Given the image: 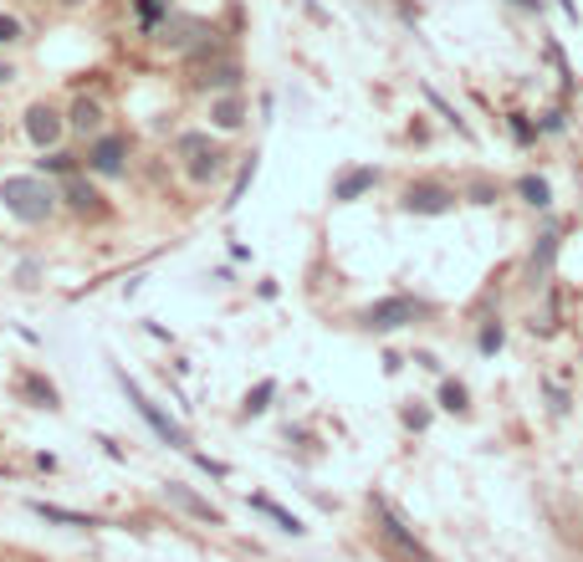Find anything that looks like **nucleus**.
<instances>
[{
  "mask_svg": "<svg viewBox=\"0 0 583 562\" xmlns=\"http://www.w3.org/2000/svg\"><path fill=\"white\" fill-rule=\"evenodd\" d=\"M128 169V138L123 134H98L88 148V175L98 179H119Z\"/></svg>",
  "mask_w": 583,
  "mask_h": 562,
  "instance_id": "423d86ee",
  "label": "nucleus"
},
{
  "mask_svg": "<svg viewBox=\"0 0 583 562\" xmlns=\"http://www.w3.org/2000/svg\"><path fill=\"white\" fill-rule=\"evenodd\" d=\"M210 148H215L210 128H190V134L175 138V159H200V154H210Z\"/></svg>",
  "mask_w": 583,
  "mask_h": 562,
  "instance_id": "f3484780",
  "label": "nucleus"
},
{
  "mask_svg": "<svg viewBox=\"0 0 583 562\" xmlns=\"http://www.w3.org/2000/svg\"><path fill=\"white\" fill-rule=\"evenodd\" d=\"M425 312H430V307H425L419 296L394 292V296H379V302H369V307L359 312V327H363V333H374V338H384V333H400V327L419 323Z\"/></svg>",
  "mask_w": 583,
  "mask_h": 562,
  "instance_id": "f03ea898",
  "label": "nucleus"
},
{
  "mask_svg": "<svg viewBox=\"0 0 583 562\" xmlns=\"http://www.w3.org/2000/svg\"><path fill=\"white\" fill-rule=\"evenodd\" d=\"M42 175H77V154H67V148H46L42 154Z\"/></svg>",
  "mask_w": 583,
  "mask_h": 562,
  "instance_id": "aec40b11",
  "label": "nucleus"
},
{
  "mask_svg": "<svg viewBox=\"0 0 583 562\" xmlns=\"http://www.w3.org/2000/svg\"><path fill=\"white\" fill-rule=\"evenodd\" d=\"M400 205L410 210V215H450V210H456V190L440 184V179H415V184L404 190Z\"/></svg>",
  "mask_w": 583,
  "mask_h": 562,
  "instance_id": "39448f33",
  "label": "nucleus"
},
{
  "mask_svg": "<svg viewBox=\"0 0 583 562\" xmlns=\"http://www.w3.org/2000/svg\"><path fill=\"white\" fill-rule=\"evenodd\" d=\"M210 123H215L221 134H236L240 123H246V98H240V92H221V98H210Z\"/></svg>",
  "mask_w": 583,
  "mask_h": 562,
  "instance_id": "f8f14e48",
  "label": "nucleus"
},
{
  "mask_svg": "<svg viewBox=\"0 0 583 562\" xmlns=\"http://www.w3.org/2000/svg\"><path fill=\"white\" fill-rule=\"evenodd\" d=\"M200 88L215 92V98H221V92H240V61L236 57H221L205 77H200Z\"/></svg>",
  "mask_w": 583,
  "mask_h": 562,
  "instance_id": "ddd939ff",
  "label": "nucleus"
},
{
  "mask_svg": "<svg viewBox=\"0 0 583 562\" xmlns=\"http://www.w3.org/2000/svg\"><path fill=\"white\" fill-rule=\"evenodd\" d=\"M159 31H165L159 42H165L169 52H194V46H200V36H210L205 21H190V15H169Z\"/></svg>",
  "mask_w": 583,
  "mask_h": 562,
  "instance_id": "1a4fd4ad",
  "label": "nucleus"
},
{
  "mask_svg": "<svg viewBox=\"0 0 583 562\" xmlns=\"http://www.w3.org/2000/svg\"><path fill=\"white\" fill-rule=\"evenodd\" d=\"M251 506H256V512H261L267 521H277V532H292V537L307 532V527H302V517H292V512H287V506H277L271 496H251Z\"/></svg>",
  "mask_w": 583,
  "mask_h": 562,
  "instance_id": "dca6fc26",
  "label": "nucleus"
},
{
  "mask_svg": "<svg viewBox=\"0 0 583 562\" xmlns=\"http://www.w3.org/2000/svg\"><path fill=\"white\" fill-rule=\"evenodd\" d=\"M379 184V169H344V175L333 179V205H354L363 194Z\"/></svg>",
  "mask_w": 583,
  "mask_h": 562,
  "instance_id": "9d476101",
  "label": "nucleus"
},
{
  "mask_svg": "<svg viewBox=\"0 0 583 562\" xmlns=\"http://www.w3.org/2000/svg\"><path fill=\"white\" fill-rule=\"evenodd\" d=\"M165 502H169V506H180L184 517L205 521V527H221V521H225V517H221V506H210L205 496H200L194 486H184V481H169V486H165Z\"/></svg>",
  "mask_w": 583,
  "mask_h": 562,
  "instance_id": "6e6552de",
  "label": "nucleus"
},
{
  "mask_svg": "<svg viewBox=\"0 0 583 562\" xmlns=\"http://www.w3.org/2000/svg\"><path fill=\"white\" fill-rule=\"evenodd\" d=\"M0 134H5V123H0Z\"/></svg>",
  "mask_w": 583,
  "mask_h": 562,
  "instance_id": "7c9ffc66",
  "label": "nucleus"
},
{
  "mask_svg": "<svg viewBox=\"0 0 583 562\" xmlns=\"http://www.w3.org/2000/svg\"><path fill=\"white\" fill-rule=\"evenodd\" d=\"M61 200H67L77 215H103V194H98V184H88L82 175H67V184H61Z\"/></svg>",
  "mask_w": 583,
  "mask_h": 562,
  "instance_id": "9b49d317",
  "label": "nucleus"
},
{
  "mask_svg": "<svg viewBox=\"0 0 583 562\" xmlns=\"http://www.w3.org/2000/svg\"><path fill=\"white\" fill-rule=\"evenodd\" d=\"M471 200H477V205H492V200H496V190L486 184V179H477V184H471Z\"/></svg>",
  "mask_w": 583,
  "mask_h": 562,
  "instance_id": "cd10ccee",
  "label": "nucleus"
},
{
  "mask_svg": "<svg viewBox=\"0 0 583 562\" xmlns=\"http://www.w3.org/2000/svg\"><path fill=\"white\" fill-rule=\"evenodd\" d=\"M67 128H77V134H103V103H92V98H77L72 113H67Z\"/></svg>",
  "mask_w": 583,
  "mask_h": 562,
  "instance_id": "2eb2a0df",
  "label": "nucleus"
},
{
  "mask_svg": "<svg viewBox=\"0 0 583 562\" xmlns=\"http://www.w3.org/2000/svg\"><path fill=\"white\" fill-rule=\"evenodd\" d=\"M271 394H277V384H271V379H261V384H256L251 394H246V415H267Z\"/></svg>",
  "mask_w": 583,
  "mask_h": 562,
  "instance_id": "b1692460",
  "label": "nucleus"
},
{
  "mask_svg": "<svg viewBox=\"0 0 583 562\" xmlns=\"http://www.w3.org/2000/svg\"><path fill=\"white\" fill-rule=\"evenodd\" d=\"M512 5H523V11H538L542 0H512Z\"/></svg>",
  "mask_w": 583,
  "mask_h": 562,
  "instance_id": "c756f323",
  "label": "nucleus"
},
{
  "mask_svg": "<svg viewBox=\"0 0 583 562\" xmlns=\"http://www.w3.org/2000/svg\"><path fill=\"white\" fill-rule=\"evenodd\" d=\"M11 82H15V67L11 61H0V88H11Z\"/></svg>",
  "mask_w": 583,
  "mask_h": 562,
  "instance_id": "c85d7f7f",
  "label": "nucleus"
},
{
  "mask_svg": "<svg viewBox=\"0 0 583 562\" xmlns=\"http://www.w3.org/2000/svg\"><path fill=\"white\" fill-rule=\"evenodd\" d=\"M502 342H507V327H502V323H486V327H481L477 348H481V353H486V358H492L496 348H502Z\"/></svg>",
  "mask_w": 583,
  "mask_h": 562,
  "instance_id": "393cba45",
  "label": "nucleus"
},
{
  "mask_svg": "<svg viewBox=\"0 0 583 562\" xmlns=\"http://www.w3.org/2000/svg\"><path fill=\"white\" fill-rule=\"evenodd\" d=\"M225 164H231V154H225L221 144L210 148V154H200V159H190V184H215V179L225 175Z\"/></svg>",
  "mask_w": 583,
  "mask_h": 562,
  "instance_id": "4468645a",
  "label": "nucleus"
},
{
  "mask_svg": "<svg viewBox=\"0 0 583 562\" xmlns=\"http://www.w3.org/2000/svg\"><path fill=\"white\" fill-rule=\"evenodd\" d=\"M369 506H374V517H379V537H384V548H394L404 562H435L430 552H425V542H419V537L404 527V517L384 502V496H374Z\"/></svg>",
  "mask_w": 583,
  "mask_h": 562,
  "instance_id": "20e7f679",
  "label": "nucleus"
},
{
  "mask_svg": "<svg viewBox=\"0 0 583 562\" xmlns=\"http://www.w3.org/2000/svg\"><path fill=\"white\" fill-rule=\"evenodd\" d=\"M517 194H523L532 210H548V205H553V190H548V179H538V175H523V179H517Z\"/></svg>",
  "mask_w": 583,
  "mask_h": 562,
  "instance_id": "a211bd4d",
  "label": "nucleus"
},
{
  "mask_svg": "<svg viewBox=\"0 0 583 562\" xmlns=\"http://www.w3.org/2000/svg\"><path fill=\"white\" fill-rule=\"evenodd\" d=\"M21 394H31V400L42 404V409H57V389L42 384L36 373H21Z\"/></svg>",
  "mask_w": 583,
  "mask_h": 562,
  "instance_id": "412c9836",
  "label": "nucleus"
},
{
  "mask_svg": "<svg viewBox=\"0 0 583 562\" xmlns=\"http://www.w3.org/2000/svg\"><path fill=\"white\" fill-rule=\"evenodd\" d=\"M31 512L46 521H61V527H98L92 517H82V512H67V506H46V502H31Z\"/></svg>",
  "mask_w": 583,
  "mask_h": 562,
  "instance_id": "6ab92c4d",
  "label": "nucleus"
},
{
  "mask_svg": "<svg viewBox=\"0 0 583 562\" xmlns=\"http://www.w3.org/2000/svg\"><path fill=\"white\" fill-rule=\"evenodd\" d=\"M61 194L46 184V175H11L0 184V205L11 210L21 225H42L52 221V210H57Z\"/></svg>",
  "mask_w": 583,
  "mask_h": 562,
  "instance_id": "f257e3e1",
  "label": "nucleus"
},
{
  "mask_svg": "<svg viewBox=\"0 0 583 562\" xmlns=\"http://www.w3.org/2000/svg\"><path fill=\"white\" fill-rule=\"evenodd\" d=\"M61 128H67V119H61L52 103H31L26 108V138L42 148V154H46V148H57Z\"/></svg>",
  "mask_w": 583,
  "mask_h": 562,
  "instance_id": "0eeeda50",
  "label": "nucleus"
},
{
  "mask_svg": "<svg viewBox=\"0 0 583 562\" xmlns=\"http://www.w3.org/2000/svg\"><path fill=\"white\" fill-rule=\"evenodd\" d=\"M138 21H144V26H159V21H169V0H138Z\"/></svg>",
  "mask_w": 583,
  "mask_h": 562,
  "instance_id": "a878e982",
  "label": "nucleus"
},
{
  "mask_svg": "<svg viewBox=\"0 0 583 562\" xmlns=\"http://www.w3.org/2000/svg\"><path fill=\"white\" fill-rule=\"evenodd\" d=\"M251 179H256V154L240 164V175H236V184H231V200H225V210H236V205H240V194L251 190Z\"/></svg>",
  "mask_w": 583,
  "mask_h": 562,
  "instance_id": "5701e85b",
  "label": "nucleus"
},
{
  "mask_svg": "<svg viewBox=\"0 0 583 562\" xmlns=\"http://www.w3.org/2000/svg\"><path fill=\"white\" fill-rule=\"evenodd\" d=\"M21 42H26V26H21L15 15L0 11V46H21Z\"/></svg>",
  "mask_w": 583,
  "mask_h": 562,
  "instance_id": "bb28decb",
  "label": "nucleus"
},
{
  "mask_svg": "<svg viewBox=\"0 0 583 562\" xmlns=\"http://www.w3.org/2000/svg\"><path fill=\"white\" fill-rule=\"evenodd\" d=\"M440 409H446V415H466V409H471V404H466V384L446 379V384H440Z\"/></svg>",
  "mask_w": 583,
  "mask_h": 562,
  "instance_id": "4be33fe9",
  "label": "nucleus"
},
{
  "mask_svg": "<svg viewBox=\"0 0 583 562\" xmlns=\"http://www.w3.org/2000/svg\"><path fill=\"white\" fill-rule=\"evenodd\" d=\"M119 384H123V394H128V404L138 409V419H144V425H149L154 435H159V440H165V445H175V450H190V429H184V425H175V419H169L165 409H159V404H154L149 394H144V389H138L134 379H128V373H119Z\"/></svg>",
  "mask_w": 583,
  "mask_h": 562,
  "instance_id": "7ed1b4c3",
  "label": "nucleus"
}]
</instances>
